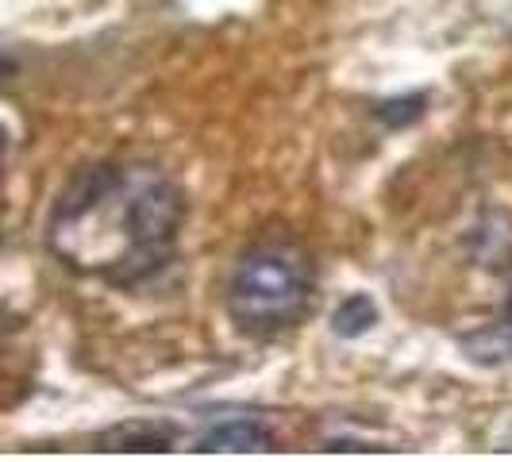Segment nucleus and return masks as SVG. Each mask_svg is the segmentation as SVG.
I'll return each mask as SVG.
<instances>
[{"mask_svg":"<svg viewBox=\"0 0 512 462\" xmlns=\"http://www.w3.org/2000/svg\"><path fill=\"white\" fill-rule=\"evenodd\" d=\"M181 220L185 193L158 162H97L58 193L47 247L77 274L139 285L170 262Z\"/></svg>","mask_w":512,"mask_h":462,"instance_id":"obj_1","label":"nucleus"},{"mask_svg":"<svg viewBox=\"0 0 512 462\" xmlns=\"http://www.w3.org/2000/svg\"><path fill=\"white\" fill-rule=\"evenodd\" d=\"M316 262L293 239H258L235 258L228 278V316L255 339L289 332L312 312Z\"/></svg>","mask_w":512,"mask_h":462,"instance_id":"obj_2","label":"nucleus"},{"mask_svg":"<svg viewBox=\"0 0 512 462\" xmlns=\"http://www.w3.org/2000/svg\"><path fill=\"white\" fill-rule=\"evenodd\" d=\"M266 447H274V432L255 416L216 420L197 436V451H266Z\"/></svg>","mask_w":512,"mask_h":462,"instance_id":"obj_3","label":"nucleus"},{"mask_svg":"<svg viewBox=\"0 0 512 462\" xmlns=\"http://www.w3.org/2000/svg\"><path fill=\"white\" fill-rule=\"evenodd\" d=\"M178 436V428L162 424V420H128V424H116L112 432H104L97 443L104 451H170Z\"/></svg>","mask_w":512,"mask_h":462,"instance_id":"obj_4","label":"nucleus"},{"mask_svg":"<svg viewBox=\"0 0 512 462\" xmlns=\"http://www.w3.org/2000/svg\"><path fill=\"white\" fill-rule=\"evenodd\" d=\"M374 324H378V305H374L366 293H351L343 305L335 308V316H332L335 335H343V339H355V335L370 332Z\"/></svg>","mask_w":512,"mask_h":462,"instance_id":"obj_5","label":"nucleus"},{"mask_svg":"<svg viewBox=\"0 0 512 462\" xmlns=\"http://www.w3.org/2000/svg\"><path fill=\"white\" fill-rule=\"evenodd\" d=\"M505 324L512 328V297H509V312H505Z\"/></svg>","mask_w":512,"mask_h":462,"instance_id":"obj_6","label":"nucleus"},{"mask_svg":"<svg viewBox=\"0 0 512 462\" xmlns=\"http://www.w3.org/2000/svg\"><path fill=\"white\" fill-rule=\"evenodd\" d=\"M4 328H8V320H4V312H0V332H4Z\"/></svg>","mask_w":512,"mask_h":462,"instance_id":"obj_7","label":"nucleus"},{"mask_svg":"<svg viewBox=\"0 0 512 462\" xmlns=\"http://www.w3.org/2000/svg\"><path fill=\"white\" fill-rule=\"evenodd\" d=\"M0 235H4V228H0Z\"/></svg>","mask_w":512,"mask_h":462,"instance_id":"obj_8","label":"nucleus"}]
</instances>
